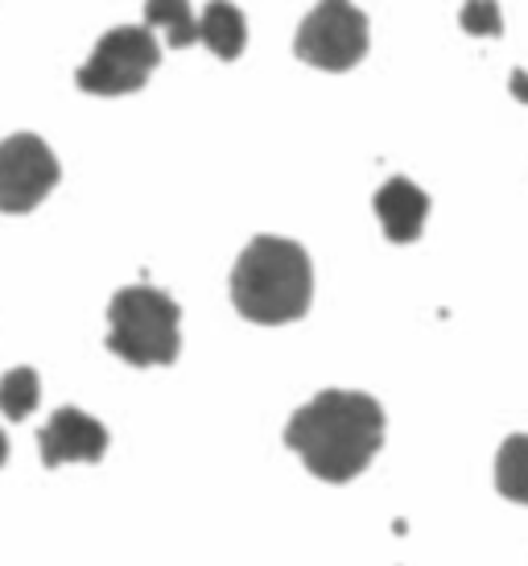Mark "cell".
<instances>
[{
  "mask_svg": "<svg viewBox=\"0 0 528 566\" xmlns=\"http://www.w3.org/2000/svg\"><path fill=\"white\" fill-rule=\"evenodd\" d=\"M285 447L306 463L310 475L327 484H347L359 472H368V463L380 455L384 409L372 394L323 389L289 418Z\"/></svg>",
  "mask_w": 528,
  "mask_h": 566,
  "instance_id": "1",
  "label": "cell"
},
{
  "mask_svg": "<svg viewBox=\"0 0 528 566\" xmlns=\"http://www.w3.org/2000/svg\"><path fill=\"white\" fill-rule=\"evenodd\" d=\"M232 306L249 323L281 327L306 318L314 302V265L310 252L297 240L256 237L232 265Z\"/></svg>",
  "mask_w": 528,
  "mask_h": 566,
  "instance_id": "2",
  "label": "cell"
},
{
  "mask_svg": "<svg viewBox=\"0 0 528 566\" xmlns=\"http://www.w3.org/2000/svg\"><path fill=\"white\" fill-rule=\"evenodd\" d=\"M182 306L157 285H125L108 302V352L133 368H170L182 352Z\"/></svg>",
  "mask_w": 528,
  "mask_h": 566,
  "instance_id": "3",
  "label": "cell"
},
{
  "mask_svg": "<svg viewBox=\"0 0 528 566\" xmlns=\"http://www.w3.org/2000/svg\"><path fill=\"white\" fill-rule=\"evenodd\" d=\"M368 46H372L368 17L351 0H318L294 33L297 59L327 75H342V71L359 66L368 59Z\"/></svg>",
  "mask_w": 528,
  "mask_h": 566,
  "instance_id": "4",
  "label": "cell"
},
{
  "mask_svg": "<svg viewBox=\"0 0 528 566\" xmlns=\"http://www.w3.org/2000/svg\"><path fill=\"white\" fill-rule=\"evenodd\" d=\"M157 63L161 42L149 25H116L95 42L92 59L75 71V83L87 95H133L149 83Z\"/></svg>",
  "mask_w": 528,
  "mask_h": 566,
  "instance_id": "5",
  "label": "cell"
},
{
  "mask_svg": "<svg viewBox=\"0 0 528 566\" xmlns=\"http://www.w3.org/2000/svg\"><path fill=\"white\" fill-rule=\"evenodd\" d=\"M63 182V166L38 133H13L0 142V211L30 216Z\"/></svg>",
  "mask_w": 528,
  "mask_h": 566,
  "instance_id": "6",
  "label": "cell"
},
{
  "mask_svg": "<svg viewBox=\"0 0 528 566\" xmlns=\"http://www.w3.org/2000/svg\"><path fill=\"white\" fill-rule=\"evenodd\" d=\"M38 447H42V463L50 472L63 463H99L108 451V426L83 409L63 406L38 430Z\"/></svg>",
  "mask_w": 528,
  "mask_h": 566,
  "instance_id": "7",
  "label": "cell"
},
{
  "mask_svg": "<svg viewBox=\"0 0 528 566\" xmlns=\"http://www.w3.org/2000/svg\"><path fill=\"white\" fill-rule=\"evenodd\" d=\"M376 216H380V228H384V237L392 244H413L421 237V228L430 220V195L418 187V182H409V178H389L384 187L376 190Z\"/></svg>",
  "mask_w": 528,
  "mask_h": 566,
  "instance_id": "8",
  "label": "cell"
},
{
  "mask_svg": "<svg viewBox=\"0 0 528 566\" xmlns=\"http://www.w3.org/2000/svg\"><path fill=\"white\" fill-rule=\"evenodd\" d=\"M199 42L215 59L235 63L244 54V46H249V21L240 13V4H232V0H211L199 17Z\"/></svg>",
  "mask_w": 528,
  "mask_h": 566,
  "instance_id": "9",
  "label": "cell"
},
{
  "mask_svg": "<svg viewBox=\"0 0 528 566\" xmlns=\"http://www.w3.org/2000/svg\"><path fill=\"white\" fill-rule=\"evenodd\" d=\"M145 25L166 33V46L173 50L199 42V17L190 13V0H145Z\"/></svg>",
  "mask_w": 528,
  "mask_h": 566,
  "instance_id": "10",
  "label": "cell"
},
{
  "mask_svg": "<svg viewBox=\"0 0 528 566\" xmlns=\"http://www.w3.org/2000/svg\"><path fill=\"white\" fill-rule=\"evenodd\" d=\"M496 488L499 496L516 504H528V434H513L499 447L496 459Z\"/></svg>",
  "mask_w": 528,
  "mask_h": 566,
  "instance_id": "11",
  "label": "cell"
},
{
  "mask_svg": "<svg viewBox=\"0 0 528 566\" xmlns=\"http://www.w3.org/2000/svg\"><path fill=\"white\" fill-rule=\"evenodd\" d=\"M38 401H42V380H38V373H33L30 364L9 368V373L0 377V413H4V418H13V422L30 418Z\"/></svg>",
  "mask_w": 528,
  "mask_h": 566,
  "instance_id": "12",
  "label": "cell"
},
{
  "mask_svg": "<svg viewBox=\"0 0 528 566\" xmlns=\"http://www.w3.org/2000/svg\"><path fill=\"white\" fill-rule=\"evenodd\" d=\"M458 25L471 38H504V13H499L496 0H466L463 13H458Z\"/></svg>",
  "mask_w": 528,
  "mask_h": 566,
  "instance_id": "13",
  "label": "cell"
},
{
  "mask_svg": "<svg viewBox=\"0 0 528 566\" xmlns=\"http://www.w3.org/2000/svg\"><path fill=\"white\" fill-rule=\"evenodd\" d=\"M508 87H513V95H520L528 104V71H513V80H508Z\"/></svg>",
  "mask_w": 528,
  "mask_h": 566,
  "instance_id": "14",
  "label": "cell"
},
{
  "mask_svg": "<svg viewBox=\"0 0 528 566\" xmlns=\"http://www.w3.org/2000/svg\"><path fill=\"white\" fill-rule=\"evenodd\" d=\"M9 463V439H4V430H0V468Z\"/></svg>",
  "mask_w": 528,
  "mask_h": 566,
  "instance_id": "15",
  "label": "cell"
}]
</instances>
